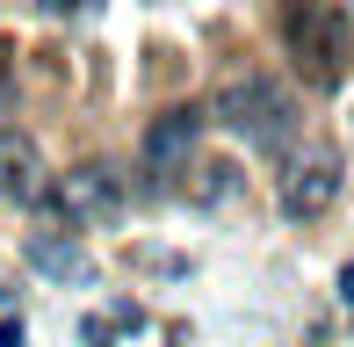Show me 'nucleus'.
<instances>
[{"instance_id":"obj_8","label":"nucleus","mask_w":354,"mask_h":347,"mask_svg":"<svg viewBox=\"0 0 354 347\" xmlns=\"http://www.w3.org/2000/svg\"><path fill=\"white\" fill-rule=\"evenodd\" d=\"M0 347H22V319H0Z\"/></svg>"},{"instance_id":"obj_2","label":"nucleus","mask_w":354,"mask_h":347,"mask_svg":"<svg viewBox=\"0 0 354 347\" xmlns=\"http://www.w3.org/2000/svg\"><path fill=\"white\" fill-rule=\"evenodd\" d=\"M282 29H289V51H297L304 80L333 87L347 73V58H354V15L347 8H289Z\"/></svg>"},{"instance_id":"obj_6","label":"nucleus","mask_w":354,"mask_h":347,"mask_svg":"<svg viewBox=\"0 0 354 347\" xmlns=\"http://www.w3.org/2000/svg\"><path fill=\"white\" fill-rule=\"evenodd\" d=\"M0 196H8V203H37V196H44V160H37V145H29L22 131H8V123H0Z\"/></svg>"},{"instance_id":"obj_3","label":"nucleus","mask_w":354,"mask_h":347,"mask_svg":"<svg viewBox=\"0 0 354 347\" xmlns=\"http://www.w3.org/2000/svg\"><path fill=\"white\" fill-rule=\"evenodd\" d=\"M340 152L333 145H311V152H297L282 174V188H275V203H282V217L289 225H311V217H326L333 203H340Z\"/></svg>"},{"instance_id":"obj_4","label":"nucleus","mask_w":354,"mask_h":347,"mask_svg":"<svg viewBox=\"0 0 354 347\" xmlns=\"http://www.w3.org/2000/svg\"><path fill=\"white\" fill-rule=\"evenodd\" d=\"M44 203L73 225H102V217L123 210V181H116V167H73V174H58V188Z\"/></svg>"},{"instance_id":"obj_5","label":"nucleus","mask_w":354,"mask_h":347,"mask_svg":"<svg viewBox=\"0 0 354 347\" xmlns=\"http://www.w3.org/2000/svg\"><path fill=\"white\" fill-rule=\"evenodd\" d=\"M196 138H203V109H167V116H152L145 123V167L152 174H174V167H188V152H196Z\"/></svg>"},{"instance_id":"obj_7","label":"nucleus","mask_w":354,"mask_h":347,"mask_svg":"<svg viewBox=\"0 0 354 347\" xmlns=\"http://www.w3.org/2000/svg\"><path fill=\"white\" fill-rule=\"evenodd\" d=\"M29 261H37L44 275H58V282L87 275V261H80V246H73V239H58V232H37V239H29Z\"/></svg>"},{"instance_id":"obj_9","label":"nucleus","mask_w":354,"mask_h":347,"mask_svg":"<svg viewBox=\"0 0 354 347\" xmlns=\"http://www.w3.org/2000/svg\"><path fill=\"white\" fill-rule=\"evenodd\" d=\"M340 304L354 311V268H340Z\"/></svg>"},{"instance_id":"obj_1","label":"nucleus","mask_w":354,"mask_h":347,"mask_svg":"<svg viewBox=\"0 0 354 347\" xmlns=\"http://www.w3.org/2000/svg\"><path fill=\"white\" fill-rule=\"evenodd\" d=\"M210 116L224 123V131H239L246 145H261V152H282L289 138H297V102H289V87L268 80V73H246V80L217 87Z\"/></svg>"}]
</instances>
